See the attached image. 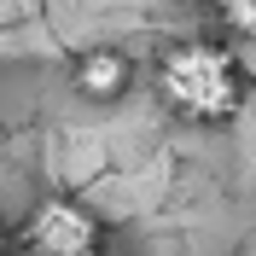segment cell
<instances>
[{
    "mask_svg": "<svg viewBox=\"0 0 256 256\" xmlns=\"http://www.w3.org/2000/svg\"><path fill=\"white\" fill-rule=\"evenodd\" d=\"M158 94L186 122H233L244 111V64L227 41H180L158 64Z\"/></svg>",
    "mask_w": 256,
    "mask_h": 256,
    "instance_id": "1",
    "label": "cell"
},
{
    "mask_svg": "<svg viewBox=\"0 0 256 256\" xmlns=\"http://www.w3.org/2000/svg\"><path fill=\"white\" fill-rule=\"evenodd\" d=\"M24 256H105V227L76 198H41L18 227Z\"/></svg>",
    "mask_w": 256,
    "mask_h": 256,
    "instance_id": "2",
    "label": "cell"
},
{
    "mask_svg": "<svg viewBox=\"0 0 256 256\" xmlns=\"http://www.w3.org/2000/svg\"><path fill=\"white\" fill-rule=\"evenodd\" d=\"M70 82H76L82 99L111 105V99H122L128 88H134V64H128V52H116V47H94V52H82V58H76Z\"/></svg>",
    "mask_w": 256,
    "mask_h": 256,
    "instance_id": "3",
    "label": "cell"
},
{
    "mask_svg": "<svg viewBox=\"0 0 256 256\" xmlns=\"http://www.w3.org/2000/svg\"><path fill=\"white\" fill-rule=\"evenodd\" d=\"M216 6H222V35L233 47L256 41V0H216Z\"/></svg>",
    "mask_w": 256,
    "mask_h": 256,
    "instance_id": "4",
    "label": "cell"
},
{
    "mask_svg": "<svg viewBox=\"0 0 256 256\" xmlns=\"http://www.w3.org/2000/svg\"><path fill=\"white\" fill-rule=\"evenodd\" d=\"M0 256H12V227L0 222Z\"/></svg>",
    "mask_w": 256,
    "mask_h": 256,
    "instance_id": "5",
    "label": "cell"
},
{
    "mask_svg": "<svg viewBox=\"0 0 256 256\" xmlns=\"http://www.w3.org/2000/svg\"><path fill=\"white\" fill-rule=\"evenodd\" d=\"M180 6H198V0H180Z\"/></svg>",
    "mask_w": 256,
    "mask_h": 256,
    "instance_id": "6",
    "label": "cell"
}]
</instances>
